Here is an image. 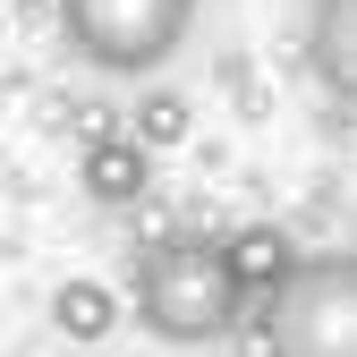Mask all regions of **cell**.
Returning <instances> with one entry per match:
<instances>
[{
  "label": "cell",
  "mask_w": 357,
  "mask_h": 357,
  "mask_svg": "<svg viewBox=\"0 0 357 357\" xmlns=\"http://www.w3.org/2000/svg\"><path fill=\"white\" fill-rule=\"evenodd\" d=\"M137 315L162 349H213L247 315V289L221 264V238H162L137 255Z\"/></svg>",
  "instance_id": "1"
},
{
  "label": "cell",
  "mask_w": 357,
  "mask_h": 357,
  "mask_svg": "<svg viewBox=\"0 0 357 357\" xmlns=\"http://www.w3.org/2000/svg\"><path fill=\"white\" fill-rule=\"evenodd\" d=\"M52 17L68 34V52L119 77V85H153L196 34V0H52Z\"/></svg>",
  "instance_id": "2"
},
{
  "label": "cell",
  "mask_w": 357,
  "mask_h": 357,
  "mask_svg": "<svg viewBox=\"0 0 357 357\" xmlns=\"http://www.w3.org/2000/svg\"><path fill=\"white\" fill-rule=\"evenodd\" d=\"M264 357H357V264L298 255L264 289Z\"/></svg>",
  "instance_id": "3"
},
{
  "label": "cell",
  "mask_w": 357,
  "mask_h": 357,
  "mask_svg": "<svg viewBox=\"0 0 357 357\" xmlns=\"http://www.w3.org/2000/svg\"><path fill=\"white\" fill-rule=\"evenodd\" d=\"M77 188L102 213H128V204L153 196V153L128 137V128H102V137H85V153H77Z\"/></svg>",
  "instance_id": "4"
},
{
  "label": "cell",
  "mask_w": 357,
  "mask_h": 357,
  "mask_svg": "<svg viewBox=\"0 0 357 357\" xmlns=\"http://www.w3.org/2000/svg\"><path fill=\"white\" fill-rule=\"evenodd\" d=\"M306 68H315V85L340 111L357 102V0H315V17H306Z\"/></svg>",
  "instance_id": "5"
},
{
  "label": "cell",
  "mask_w": 357,
  "mask_h": 357,
  "mask_svg": "<svg viewBox=\"0 0 357 357\" xmlns=\"http://www.w3.org/2000/svg\"><path fill=\"white\" fill-rule=\"evenodd\" d=\"M221 264H230V281L247 289V298H264L289 264H298V238L281 230V221H247V230H230L221 238Z\"/></svg>",
  "instance_id": "6"
},
{
  "label": "cell",
  "mask_w": 357,
  "mask_h": 357,
  "mask_svg": "<svg viewBox=\"0 0 357 357\" xmlns=\"http://www.w3.org/2000/svg\"><path fill=\"white\" fill-rule=\"evenodd\" d=\"M52 332H60L68 349L111 340V332H119V289H111V281H60V289H52Z\"/></svg>",
  "instance_id": "7"
},
{
  "label": "cell",
  "mask_w": 357,
  "mask_h": 357,
  "mask_svg": "<svg viewBox=\"0 0 357 357\" xmlns=\"http://www.w3.org/2000/svg\"><path fill=\"white\" fill-rule=\"evenodd\" d=\"M128 137H137L145 153L188 145V137H196V111H188V94H170V85H145V94H137V111H128Z\"/></svg>",
  "instance_id": "8"
},
{
  "label": "cell",
  "mask_w": 357,
  "mask_h": 357,
  "mask_svg": "<svg viewBox=\"0 0 357 357\" xmlns=\"http://www.w3.org/2000/svg\"><path fill=\"white\" fill-rule=\"evenodd\" d=\"M17 9H52V0H17Z\"/></svg>",
  "instance_id": "9"
}]
</instances>
